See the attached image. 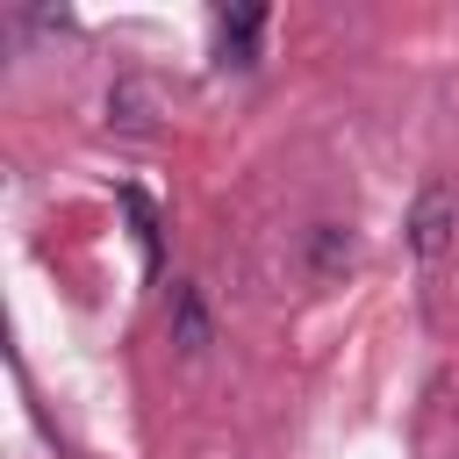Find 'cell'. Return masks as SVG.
<instances>
[{
    "mask_svg": "<svg viewBox=\"0 0 459 459\" xmlns=\"http://www.w3.org/2000/svg\"><path fill=\"white\" fill-rule=\"evenodd\" d=\"M172 337H179L186 351H201V344H208V308H201V287H179V294H172Z\"/></svg>",
    "mask_w": 459,
    "mask_h": 459,
    "instance_id": "277c9868",
    "label": "cell"
},
{
    "mask_svg": "<svg viewBox=\"0 0 459 459\" xmlns=\"http://www.w3.org/2000/svg\"><path fill=\"white\" fill-rule=\"evenodd\" d=\"M308 265H316V273H344V265H351V230H337V222H316Z\"/></svg>",
    "mask_w": 459,
    "mask_h": 459,
    "instance_id": "5b68a950",
    "label": "cell"
},
{
    "mask_svg": "<svg viewBox=\"0 0 459 459\" xmlns=\"http://www.w3.org/2000/svg\"><path fill=\"white\" fill-rule=\"evenodd\" d=\"M452 230H459V201H452V186H423V194H416V215H409V244H416V258H437V251L452 244Z\"/></svg>",
    "mask_w": 459,
    "mask_h": 459,
    "instance_id": "6da1fadb",
    "label": "cell"
},
{
    "mask_svg": "<svg viewBox=\"0 0 459 459\" xmlns=\"http://www.w3.org/2000/svg\"><path fill=\"white\" fill-rule=\"evenodd\" d=\"M122 208L136 215V244H143V258L158 265V222H151V201H143V194H122Z\"/></svg>",
    "mask_w": 459,
    "mask_h": 459,
    "instance_id": "8992f818",
    "label": "cell"
},
{
    "mask_svg": "<svg viewBox=\"0 0 459 459\" xmlns=\"http://www.w3.org/2000/svg\"><path fill=\"white\" fill-rule=\"evenodd\" d=\"M265 29V7H237V14H222L215 22V50H222V65H251V36Z\"/></svg>",
    "mask_w": 459,
    "mask_h": 459,
    "instance_id": "3957f363",
    "label": "cell"
},
{
    "mask_svg": "<svg viewBox=\"0 0 459 459\" xmlns=\"http://www.w3.org/2000/svg\"><path fill=\"white\" fill-rule=\"evenodd\" d=\"M108 122L151 136V122H158V93H151V79H115V86H108Z\"/></svg>",
    "mask_w": 459,
    "mask_h": 459,
    "instance_id": "7a4b0ae2",
    "label": "cell"
}]
</instances>
